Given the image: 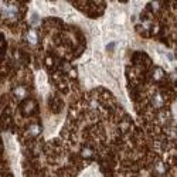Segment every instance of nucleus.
<instances>
[{
  "label": "nucleus",
  "mask_w": 177,
  "mask_h": 177,
  "mask_svg": "<svg viewBox=\"0 0 177 177\" xmlns=\"http://www.w3.org/2000/svg\"><path fill=\"white\" fill-rule=\"evenodd\" d=\"M28 132H30V135H31V136H37L38 133H40V126H37V125H33V126L28 127Z\"/></svg>",
  "instance_id": "1"
},
{
  "label": "nucleus",
  "mask_w": 177,
  "mask_h": 177,
  "mask_svg": "<svg viewBox=\"0 0 177 177\" xmlns=\"http://www.w3.org/2000/svg\"><path fill=\"white\" fill-rule=\"evenodd\" d=\"M27 36H28V41H30V43H33V44H36V43H37V34L33 31V30H30Z\"/></svg>",
  "instance_id": "2"
},
{
  "label": "nucleus",
  "mask_w": 177,
  "mask_h": 177,
  "mask_svg": "<svg viewBox=\"0 0 177 177\" xmlns=\"http://www.w3.org/2000/svg\"><path fill=\"white\" fill-rule=\"evenodd\" d=\"M81 154H82L84 157H91V156H92V154H94V150H92V149H91V147H85V149H84L82 152H81Z\"/></svg>",
  "instance_id": "3"
},
{
  "label": "nucleus",
  "mask_w": 177,
  "mask_h": 177,
  "mask_svg": "<svg viewBox=\"0 0 177 177\" xmlns=\"http://www.w3.org/2000/svg\"><path fill=\"white\" fill-rule=\"evenodd\" d=\"M156 171L160 173V174H162V173H165V166H163L162 162H157V163H156Z\"/></svg>",
  "instance_id": "4"
}]
</instances>
